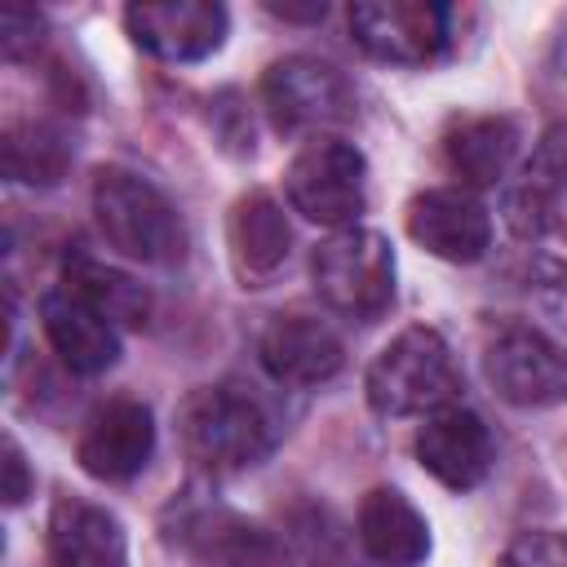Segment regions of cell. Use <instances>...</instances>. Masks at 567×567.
<instances>
[{
    "label": "cell",
    "instance_id": "obj_4",
    "mask_svg": "<svg viewBox=\"0 0 567 567\" xmlns=\"http://www.w3.org/2000/svg\"><path fill=\"white\" fill-rule=\"evenodd\" d=\"M310 284L332 315L372 323L394 301V248L368 226L332 230L310 252Z\"/></svg>",
    "mask_w": 567,
    "mask_h": 567
},
{
    "label": "cell",
    "instance_id": "obj_19",
    "mask_svg": "<svg viewBox=\"0 0 567 567\" xmlns=\"http://www.w3.org/2000/svg\"><path fill=\"white\" fill-rule=\"evenodd\" d=\"M49 567H128L120 518L93 501L62 496L49 514Z\"/></svg>",
    "mask_w": 567,
    "mask_h": 567
},
{
    "label": "cell",
    "instance_id": "obj_8",
    "mask_svg": "<svg viewBox=\"0 0 567 567\" xmlns=\"http://www.w3.org/2000/svg\"><path fill=\"white\" fill-rule=\"evenodd\" d=\"M173 540L195 567H288V545L266 523L221 501H186Z\"/></svg>",
    "mask_w": 567,
    "mask_h": 567
},
{
    "label": "cell",
    "instance_id": "obj_27",
    "mask_svg": "<svg viewBox=\"0 0 567 567\" xmlns=\"http://www.w3.org/2000/svg\"><path fill=\"white\" fill-rule=\"evenodd\" d=\"M266 9L279 13V18H323L328 4H323V0H310V4H275V0H270Z\"/></svg>",
    "mask_w": 567,
    "mask_h": 567
},
{
    "label": "cell",
    "instance_id": "obj_23",
    "mask_svg": "<svg viewBox=\"0 0 567 567\" xmlns=\"http://www.w3.org/2000/svg\"><path fill=\"white\" fill-rule=\"evenodd\" d=\"M496 567H567V532H554V527L518 532L505 545Z\"/></svg>",
    "mask_w": 567,
    "mask_h": 567
},
{
    "label": "cell",
    "instance_id": "obj_11",
    "mask_svg": "<svg viewBox=\"0 0 567 567\" xmlns=\"http://www.w3.org/2000/svg\"><path fill=\"white\" fill-rule=\"evenodd\" d=\"M257 359L275 385L288 390H315L332 381L346 363V346L319 315H275L257 337Z\"/></svg>",
    "mask_w": 567,
    "mask_h": 567
},
{
    "label": "cell",
    "instance_id": "obj_21",
    "mask_svg": "<svg viewBox=\"0 0 567 567\" xmlns=\"http://www.w3.org/2000/svg\"><path fill=\"white\" fill-rule=\"evenodd\" d=\"M71 159H75V146L66 142L62 128H53L44 120H27V124H13L4 133V173L13 182H22V186L62 182Z\"/></svg>",
    "mask_w": 567,
    "mask_h": 567
},
{
    "label": "cell",
    "instance_id": "obj_3",
    "mask_svg": "<svg viewBox=\"0 0 567 567\" xmlns=\"http://www.w3.org/2000/svg\"><path fill=\"white\" fill-rule=\"evenodd\" d=\"M363 394L377 416H430L452 403L456 394V368L452 350L434 328H403L390 337L377 359L368 363Z\"/></svg>",
    "mask_w": 567,
    "mask_h": 567
},
{
    "label": "cell",
    "instance_id": "obj_2",
    "mask_svg": "<svg viewBox=\"0 0 567 567\" xmlns=\"http://www.w3.org/2000/svg\"><path fill=\"white\" fill-rule=\"evenodd\" d=\"M93 217L102 239L142 266H177L186 257V221L177 204L133 168H102L93 177Z\"/></svg>",
    "mask_w": 567,
    "mask_h": 567
},
{
    "label": "cell",
    "instance_id": "obj_10",
    "mask_svg": "<svg viewBox=\"0 0 567 567\" xmlns=\"http://www.w3.org/2000/svg\"><path fill=\"white\" fill-rule=\"evenodd\" d=\"M124 31L159 62H204L226 44L230 13L217 0H137L124 9Z\"/></svg>",
    "mask_w": 567,
    "mask_h": 567
},
{
    "label": "cell",
    "instance_id": "obj_1",
    "mask_svg": "<svg viewBox=\"0 0 567 567\" xmlns=\"http://www.w3.org/2000/svg\"><path fill=\"white\" fill-rule=\"evenodd\" d=\"M177 439H182V452L204 474H239L261 465L279 447L284 416L257 385L217 381L182 399Z\"/></svg>",
    "mask_w": 567,
    "mask_h": 567
},
{
    "label": "cell",
    "instance_id": "obj_15",
    "mask_svg": "<svg viewBox=\"0 0 567 567\" xmlns=\"http://www.w3.org/2000/svg\"><path fill=\"white\" fill-rule=\"evenodd\" d=\"M40 328L53 354L80 377H97L120 359V323L71 284H58L40 297Z\"/></svg>",
    "mask_w": 567,
    "mask_h": 567
},
{
    "label": "cell",
    "instance_id": "obj_17",
    "mask_svg": "<svg viewBox=\"0 0 567 567\" xmlns=\"http://www.w3.org/2000/svg\"><path fill=\"white\" fill-rule=\"evenodd\" d=\"M354 540L377 567H421L430 558V523L399 487H372L363 496Z\"/></svg>",
    "mask_w": 567,
    "mask_h": 567
},
{
    "label": "cell",
    "instance_id": "obj_16",
    "mask_svg": "<svg viewBox=\"0 0 567 567\" xmlns=\"http://www.w3.org/2000/svg\"><path fill=\"white\" fill-rule=\"evenodd\" d=\"M155 452V421L151 408L137 399H111L102 403L84 430H80V465L84 474H93L97 483H128L133 474L146 470Z\"/></svg>",
    "mask_w": 567,
    "mask_h": 567
},
{
    "label": "cell",
    "instance_id": "obj_13",
    "mask_svg": "<svg viewBox=\"0 0 567 567\" xmlns=\"http://www.w3.org/2000/svg\"><path fill=\"white\" fill-rule=\"evenodd\" d=\"M408 235L430 257L470 266L492 248V213L465 186H434L408 204Z\"/></svg>",
    "mask_w": 567,
    "mask_h": 567
},
{
    "label": "cell",
    "instance_id": "obj_18",
    "mask_svg": "<svg viewBox=\"0 0 567 567\" xmlns=\"http://www.w3.org/2000/svg\"><path fill=\"white\" fill-rule=\"evenodd\" d=\"M226 244H230L235 275L244 284L261 288L266 279H275L292 252V226H288L279 199L266 190L239 195L230 208V221H226Z\"/></svg>",
    "mask_w": 567,
    "mask_h": 567
},
{
    "label": "cell",
    "instance_id": "obj_9",
    "mask_svg": "<svg viewBox=\"0 0 567 567\" xmlns=\"http://www.w3.org/2000/svg\"><path fill=\"white\" fill-rule=\"evenodd\" d=\"M354 44L390 66H425L452 40V9L434 0H359L350 4Z\"/></svg>",
    "mask_w": 567,
    "mask_h": 567
},
{
    "label": "cell",
    "instance_id": "obj_14",
    "mask_svg": "<svg viewBox=\"0 0 567 567\" xmlns=\"http://www.w3.org/2000/svg\"><path fill=\"white\" fill-rule=\"evenodd\" d=\"M505 217L523 239H567V124H554L505 190Z\"/></svg>",
    "mask_w": 567,
    "mask_h": 567
},
{
    "label": "cell",
    "instance_id": "obj_24",
    "mask_svg": "<svg viewBox=\"0 0 567 567\" xmlns=\"http://www.w3.org/2000/svg\"><path fill=\"white\" fill-rule=\"evenodd\" d=\"M532 297L558 328H567V261H536Z\"/></svg>",
    "mask_w": 567,
    "mask_h": 567
},
{
    "label": "cell",
    "instance_id": "obj_20",
    "mask_svg": "<svg viewBox=\"0 0 567 567\" xmlns=\"http://www.w3.org/2000/svg\"><path fill=\"white\" fill-rule=\"evenodd\" d=\"M518 142H523V133L509 115H474L443 137V159L465 182V190L470 186H496L514 168Z\"/></svg>",
    "mask_w": 567,
    "mask_h": 567
},
{
    "label": "cell",
    "instance_id": "obj_7",
    "mask_svg": "<svg viewBox=\"0 0 567 567\" xmlns=\"http://www.w3.org/2000/svg\"><path fill=\"white\" fill-rule=\"evenodd\" d=\"M483 372L509 408H554L567 399V346L532 323H505L483 346Z\"/></svg>",
    "mask_w": 567,
    "mask_h": 567
},
{
    "label": "cell",
    "instance_id": "obj_6",
    "mask_svg": "<svg viewBox=\"0 0 567 567\" xmlns=\"http://www.w3.org/2000/svg\"><path fill=\"white\" fill-rule=\"evenodd\" d=\"M261 106L279 133H315L337 128L354 115V89L341 66L315 53H288L261 75Z\"/></svg>",
    "mask_w": 567,
    "mask_h": 567
},
{
    "label": "cell",
    "instance_id": "obj_22",
    "mask_svg": "<svg viewBox=\"0 0 567 567\" xmlns=\"http://www.w3.org/2000/svg\"><path fill=\"white\" fill-rule=\"evenodd\" d=\"M62 284H71V288L84 292L93 306H102L120 328H137V323H146V310H151L146 288H142L133 275L115 270V266H102V261H93V257L80 252V257L66 261Z\"/></svg>",
    "mask_w": 567,
    "mask_h": 567
},
{
    "label": "cell",
    "instance_id": "obj_12",
    "mask_svg": "<svg viewBox=\"0 0 567 567\" xmlns=\"http://www.w3.org/2000/svg\"><path fill=\"white\" fill-rule=\"evenodd\" d=\"M416 461L425 474H434L443 487L452 492H470L492 474L496 461V443L487 421L465 408V403H447L439 412H430L416 430Z\"/></svg>",
    "mask_w": 567,
    "mask_h": 567
},
{
    "label": "cell",
    "instance_id": "obj_5",
    "mask_svg": "<svg viewBox=\"0 0 567 567\" xmlns=\"http://www.w3.org/2000/svg\"><path fill=\"white\" fill-rule=\"evenodd\" d=\"M284 195L306 221L332 230L359 226L368 208V159L346 137H310L284 173Z\"/></svg>",
    "mask_w": 567,
    "mask_h": 567
},
{
    "label": "cell",
    "instance_id": "obj_25",
    "mask_svg": "<svg viewBox=\"0 0 567 567\" xmlns=\"http://www.w3.org/2000/svg\"><path fill=\"white\" fill-rule=\"evenodd\" d=\"M40 31H44L40 13H31V9H9V13L0 18V44H4V58H22L27 49H35V44H40Z\"/></svg>",
    "mask_w": 567,
    "mask_h": 567
},
{
    "label": "cell",
    "instance_id": "obj_26",
    "mask_svg": "<svg viewBox=\"0 0 567 567\" xmlns=\"http://www.w3.org/2000/svg\"><path fill=\"white\" fill-rule=\"evenodd\" d=\"M31 496V474H27V456L13 439H4V505H22Z\"/></svg>",
    "mask_w": 567,
    "mask_h": 567
}]
</instances>
